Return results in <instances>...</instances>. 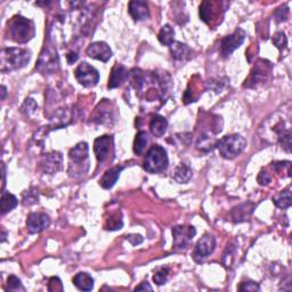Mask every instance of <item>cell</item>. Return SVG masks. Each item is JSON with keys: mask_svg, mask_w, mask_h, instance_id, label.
<instances>
[{"mask_svg": "<svg viewBox=\"0 0 292 292\" xmlns=\"http://www.w3.org/2000/svg\"><path fill=\"white\" fill-rule=\"evenodd\" d=\"M8 31L10 37L19 44H27L35 37V24L31 20L16 15L8 22Z\"/></svg>", "mask_w": 292, "mask_h": 292, "instance_id": "2", "label": "cell"}, {"mask_svg": "<svg viewBox=\"0 0 292 292\" xmlns=\"http://www.w3.org/2000/svg\"><path fill=\"white\" fill-rule=\"evenodd\" d=\"M255 208H256V206L250 202L243 203V205L235 207V208L232 210L233 221H234L235 223H242V222L248 221V218L250 217Z\"/></svg>", "mask_w": 292, "mask_h": 292, "instance_id": "19", "label": "cell"}, {"mask_svg": "<svg viewBox=\"0 0 292 292\" xmlns=\"http://www.w3.org/2000/svg\"><path fill=\"white\" fill-rule=\"evenodd\" d=\"M168 276H169V268L159 267L155 269L154 275H153V281L158 285H163V284H166V282L168 281Z\"/></svg>", "mask_w": 292, "mask_h": 292, "instance_id": "30", "label": "cell"}, {"mask_svg": "<svg viewBox=\"0 0 292 292\" xmlns=\"http://www.w3.org/2000/svg\"><path fill=\"white\" fill-rule=\"evenodd\" d=\"M36 69L42 74H49L58 69V57L56 50L45 45Z\"/></svg>", "mask_w": 292, "mask_h": 292, "instance_id": "8", "label": "cell"}, {"mask_svg": "<svg viewBox=\"0 0 292 292\" xmlns=\"http://www.w3.org/2000/svg\"><path fill=\"white\" fill-rule=\"evenodd\" d=\"M31 60V52L25 48H4L0 55L2 72H12L23 69Z\"/></svg>", "mask_w": 292, "mask_h": 292, "instance_id": "1", "label": "cell"}, {"mask_svg": "<svg viewBox=\"0 0 292 292\" xmlns=\"http://www.w3.org/2000/svg\"><path fill=\"white\" fill-rule=\"evenodd\" d=\"M273 42H274V45L278 48V50H280V53L283 54V52L286 49V46H287V39H286L285 33L284 32L275 33V36L273 37Z\"/></svg>", "mask_w": 292, "mask_h": 292, "instance_id": "31", "label": "cell"}, {"mask_svg": "<svg viewBox=\"0 0 292 292\" xmlns=\"http://www.w3.org/2000/svg\"><path fill=\"white\" fill-rule=\"evenodd\" d=\"M240 291H259L260 287L258 285V283L252 282V281H248V282H243L242 284L239 286Z\"/></svg>", "mask_w": 292, "mask_h": 292, "instance_id": "34", "label": "cell"}, {"mask_svg": "<svg viewBox=\"0 0 292 292\" xmlns=\"http://www.w3.org/2000/svg\"><path fill=\"white\" fill-rule=\"evenodd\" d=\"M50 225V218L44 213H32L27 219V227L29 233L37 234L46 230Z\"/></svg>", "mask_w": 292, "mask_h": 292, "instance_id": "12", "label": "cell"}, {"mask_svg": "<svg viewBox=\"0 0 292 292\" xmlns=\"http://www.w3.org/2000/svg\"><path fill=\"white\" fill-rule=\"evenodd\" d=\"M38 200H39V198H38V193L37 192L32 191V189H30V191L24 192V194H23V203H24L25 206L35 205L36 202H38Z\"/></svg>", "mask_w": 292, "mask_h": 292, "instance_id": "33", "label": "cell"}, {"mask_svg": "<svg viewBox=\"0 0 292 292\" xmlns=\"http://www.w3.org/2000/svg\"><path fill=\"white\" fill-rule=\"evenodd\" d=\"M147 144H149V136H147V133L146 131H139L136 135V138H135L134 143L135 154L142 155L144 153V151L146 150Z\"/></svg>", "mask_w": 292, "mask_h": 292, "instance_id": "28", "label": "cell"}, {"mask_svg": "<svg viewBox=\"0 0 292 292\" xmlns=\"http://www.w3.org/2000/svg\"><path fill=\"white\" fill-rule=\"evenodd\" d=\"M158 39L162 45L169 46V47H170V46L173 44V39H175V30H173V28L171 27V25H169V24L163 25V27L161 28V30H160L159 32Z\"/></svg>", "mask_w": 292, "mask_h": 292, "instance_id": "26", "label": "cell"}, {"mask_svg": "<svg viewBox=\"0 0 292 292\" xmlns=\"http://www.w3.org/2000/svg\"><path fill=\"white\" fill-rule=\"evenodd\" d=\"M57 285H60V286H63L62 285V282H61V280L58 277H52L49 280V285H48V290L49 291H58V289H57Z\"/></svg>", "mask_w": 292, "mask_h": 292, "instance_id": "38", "label": "cell"}, {"mask_svg": "<svg viewBox=\"0 0 292 292\" xmlns=\"http://www.w3.org/2000/svg\"><path fill=\"white\" fill-rule=\"evenodd\" d=\"M113 151V138L109 135H104L95 139L94 142V152L97 161L103 163L105 160L109 159L110 154Z\"/></svg>", "mask_w": 292, "mask_h": 292, "instance_id": "10", "label": "cell"}, {"mask_svg": "<svg viewBox=\"0 0 292 292\" xmlns=\"http://www.w3.org/2000/svg\"><path fill=\"white\" fill-rule=\"evenodd\" d=\"M66 60H67V63H69V64H73V63L77 62V60H78V55L75 53L71 52L66 55Z\"/></svg>", "mask_w": 292, "mask_h": 292, "instance_id": "40", "label": "cell"}, {"mask_svg": "<svg viewBox=\"0 0 292 292\" xmlns=\"http://www.w3.org/2000/svg\"><path fill=\"white\" fill-rule=\"evenodd\" d=\"M215 247H216L215 236L211 234H205L198 241L196 249H194V258L199 257L200 259L207 258L214 252Z\"/></svg>", "mask_w": 292, "mask_h": 292, "instance_id": "13", "label": "cell"}, {"mask_svg": "<svg viewBox=\"0 0 292 292\" xmlns=\"http://www.w3.org/2000/svg\"><path fill=\"white\" fill-rule=\"evenodd\" d=\"M62 155L58 152H52V153L45 154L44 158L41 159L40 166L42 168V171L46 173H53L57 172L62 167Z\"/></svg>", "mask_w": 292, "mask_h": 292, "instance_id": "14", "label": "cell"}, {"mask_svg": "<svg viewBox=\"0 0 292 292\" xmlns=\"http://www.w3.org/2000/svg\"><path fill=\"white\" fill-rule=\"evenodd\" d=\"M88 153H89V147L88 144L84 142H80L75 145L73 149H71L69 152V158L74 166H80L83 161H87Z\"/></svg>", "mask_w": 292, "mask_h": 292, "instance_id": "17", "label": "cell"}, {"mask_svg": "<svg viewBox=\"0 0 292 292\" xmlns=\"http://www.w3.org/2000/svg\"><path fill=\"white\" fill-rule=\"evenodd\" d=\"M247 147V141L239 134L227 135L217 142V149L224 159L232 160L239 156Z\"/></svg>", "mask_w": 292, "mask_h": 292, "instance_id": "3", "label": "cell"}, {"mask_svg": "<svg viewBox=\"0 0 292 292\" xmlns=\"http://www.w3.org/2000/svg\"><path fill=\"white\" fill-rule=\"evenodd\" d=\"M193 171L192 168L188 166L187 163L181 162L178 166L175 168V171H173V178L179 184H186L188 183L189 179L192 178Z\"/></svg>", "mask_w": 292, "mask_h": 292, "instance_id": "23", "label": "cell"}, {"mask_svg": "<svg viewBox=\"0 0 292 292\" xmlns=\"http://www.w3.org/2000/svg\"><path fill=\"white\" fill-rule=\"evenodd\" d=\"M86 54L91 58L107 63L112 57V50L110 46L104 41L92 42L86 49Z\"/></svg>", "mask_w": 292, "mask_h": 292, "instance_id": "11", "label": "cell"}, {"mask_svg": "<svg viewBox=\"0 0 292 292\" xmlns=\"http://www.w3.org/2000/svg\"><path fill=\"white\" fill-rule=\"evenodd\" d=\"M124 226V222H122V215L120 211L116 214H112L105 224V230L108 231H118L121 230Z\"/></svg>", "mask_w": 292, "mask_h": 292, "instance_id": "29", "label": "cell"}, {"mask_svg": "<svg viewBox=\"0 0 292 292\" xmlns=\"http://www.w3.org/2000/svg\"><path fill=\"white\" fill-rule=\"evenodd\" d=\"M122 169H124V167H113L111 169H109V170L104 173V176L102 177V179L100 181L102 187L105 189L112 188L113 186L116 185L118 178H119Z\"/></svg>", "mask_w": 292, "mask_h": 292, "instance_id": "21", "label": "cell"}, {"mask_svg": "<svg viewBox=\"0 0 292 292\" xmlns=\"http://www.w3.org/2000/svg\"><path fill=\"white\" fill-rule=\"evenodd\" d=\"M274 205L277 207V208L281 209H287L291 207V188L287 187L284 191H282L277 197H275L273 199Z\"/></svg>", "mask_w": 292, "mask_h": 292, "instance_id": "27", "label": "cell"}, {"mask_svg": "<svg viewBox=\"0 0 292 292\" xmlns=\"http://www.w3.org/2000/svg\"><path fill=\"white\" fill-rule=\"evenodd\" d=\"M128 12L135 21H144L150 18V10L145 2L133 0L128 5Z\"/></svg>", "mask_w": 292, "mask_h": 292, "instance_id": "15", "label": "cell"}, {"mask_svg": "<svg viewBox=\"0 0 292 292\" xmlns=\"http://www.w3.org/2000/svg\"><path fill=\"white\" fill-rule=\"evenodd\" d=\"M257 179H258V183L262 186H265V185H268L270 181H272V177L269 176V173L266 170H261L259 172V175H258Z\"/></svg>", "mask_w": 292, "mask_h": 292, "instance_id": "35", "label": "cell"}, {"mask_svg": "<svg viewBox=\"0 0 292 292\" xmlns=\"http://www.w3.org/2000/svg\"><path fill=\"white\" fill-rule=\"evenodd\" d=\"M73 284L82 291H91L94 289V278L88 273H78L73 277Z\"/></svg>", "mask_w": 292, "mask_h": 292, "instance_id": "24", "label": "cell"}, {"mask_svg": "<svg viewBox=\"0 0 292 292\" xmlns=\"http://www.w3.org/2000/svg\"><path fill=\"white\" fill-rule=\"evenodd\" d=\"M245 39V32L242 29H238L234 33L223 38L221 40V54L223 57H228L230 55L238 49L243 44Z\"/></svg>", "mask_w": 292, "mask_h": 292, "instance_id": "9", "label": "cell"}, {"mask_svg": "<svg viewBox=\"0 0 292 292\" xmlns=\"http://www.w3.org/2000/svg\"><path fill=\"white\" fill-rule=\"evenodd\" d=\"M6 94H7V89L5 86H2V100L4 101L6 99Z\"/></svg>", "mask_w": 292, "mask_h": 292, "instance_id": "42", "label": "cell"}, {"mask_svg": "<svg viewBox=\"0 0 292 292\" xmlns=\"http://www.w3.org/2000/svg\"><path fill=\"white\" fill-rule=\"evenodd\" d=\"M169 160L167 151L160 145H153L147 151L143 167L147 172L159 173L166 170L168 168Z\"/></svg>", "mask_w": 292, "mask_h": 292, "instance_id": "4", "label": "cell"}, {"mask_svg": "<svg viewBox=\"0 0 292 292\" xmlns=\"http://www.w3.org/2000/svg\"><path fill=\"white\" fill-rule=\"evenodd\" d=\"M146 290H149V291L153 290V287H152L147 282H143L141 283V284L135 287V291H146Z\"/></svg>", "mask_w": 292, "mask_h": 292, "instance_id": "39", "label": "cell"}, {"mask_svg": "<svg viewBox=\"0 0 292 292\" xmlns=\"http://www.w3.org/2000/svg\"><path fill=\"white\" fill-rule=\"evenodd\" d=\"M270 73H272V64L267 61L259 60L252 69L249 78L245 80L243 87L256 88L260 84H264L266 81H268Z\"/></svg>", "mask_w": 292, "mask_h": 292, "instance_id": "5", "label": "cell"}, {"mask_svg": "<svg viewBox=\"0 0 292 292\" xmlns=\"http://www.w3.org/2000/svg\"><path fill=\"white\" fill-rule=\"evenodd\" d=\"M18 198L8 192H3L2 201H0V210H2V215H5L10 213L13 209L16 208L18 206Z\"/></svg>", "mask_w": 292, "mask_h": 292, "instance_id": "25", "label": "cell"}, {"mask_svg": "<svg viewBox=\"0 0 292 292\" xmlns=\"http://www.w3.org/2000/svg\"><path fill=\"white\" fill-rule=\"evenodd\" d=\"M126 239L133 245H138L143 242V236L139 234H129L126 236Z\"/></svg>", "mask_w": 292, "mask_h": 292, "instance_id": "37", "label": "cell"}, {"mask_svg": "<svg viewBox=\"0 0 292 292\" xmlns=\"http://www.w3.org/2000/svg\"><path fill=\"white\" fill-rule=\"evenodd\" d=\"M219 4L214 3V2H203L200 5V11H199V14H200V19L203 22L211 24L217 18V15L219 14L218 10Z\"/></svg>", "mask_w": 292, "mask_h": 292, "instance_id": "16", "label": "cell"}, {"mask_svg": "<svg viewBox=\"0 0 292 292\" xmlns=\"http://www.w3.org/2000/svg\"><path fill=\"white\" fill-rule=\"evenodd\" d=\"M170 54L172 58L177 61H186L191 57L192 50L187 45L181 44L179 41H173V44L170 46Z\"/></svg>", "mask_w": 292, "mask_h": 292, "instance_id": "20", "label": "cell"}, {"mask_svg": "<svg viewBox=\"0 0 292 292\" xmlns=\"http://www.w3.org/2000/svg\"><path fill=\"white\" fill-rule=\"evenodd\" d=\"M287 13H289V11H287L286 7L284 8L281 7V8H278V10H276V12H275V18H276L277 22H283V21H285Z\"/></svg>", "mask_w": 292, "mask_h": 292, "instance_id": "36", "label": "cell"}, {"mask_svg": "<svg viewBox=\"0 0 292 292\" xmlns=\"http://www.w3.org/2000/svg\"><path fill=\"white\" fill-rule=\"evenodd\" d=\"M197 234L196 228L191 225H179L172 228L173 236V249L176 251L185 250L188 247L191 241Z\"/></svg>", "mask_w": 292, "mask_h": 292, "instance_id": "6", "label": "cell"}, {"mask_svg": "<svg viewBox=\"0 0 292 292\" xmlns=\"http://www.w3.org/2000/svg\"><path fill=\"white\" fill-rule=\"evenodd\" d=\"M75 79L78 80L80 84L83 87L90 88L95 87L100 81V73L94 66L88 64V63L83 62L80 64L74 72Z\"/></svg>", "mask_w": 292, "mask_h": 292, "instance_id": "7", "label": "cell"}, {"mask_svg": "<svg viewBox=\"0 0 292 292\" xmlns=\"http://www.w3.org/2000/svg\"><path fill=\"white\" fill-rule=\"evenodd\" d=\"M127 79H128V71L126 70V67L124 65L117 64L113 67L111 75H110L108 87L110 88V89L118 88L119 86H121V83Z\"/></svg>", "mask_w": 292, "mask_h": 292, "instance_id": "18", "label": "cell"}, {"mask_svg": "<svg viewBox=\"0 0 292 292\" xmlns=\"http://www.w3.org/2000/svg\"><path fill=\"white\" fill-rule=\"evenodd\" d=\"M2 232H3V235H2V242H5L6 236H7V233H6L5 230H4V228H2Z\"/></svg>", "mask_w": 292, "mask_h": 292, "instance_id": "43", "label": "cell"}, {"mask_svg": "<svg viewBox=\"0 0 292 292\" xmlns=\"http://www.w3.org/2000/svg\"><path fill=\"white\" fill-rule=\"evenodd\" d=\"M7 290L11 291H25V287L22 285V282L15 275H11L7 280Z\"/></svg>", "mask_w": 292, "mask_h": 292, "instance_id": "32", "label": "cell"}, {"mask_svg": "<svg viewBox=\"0 0 292 292\" xmlns=\"http://www.w3.org/2000/svg\"><path fill=\"white\" fill-rule=\"evenodd\" d=\"M2 168H3V192H4V188H5V181H6V168H5V163L2 164Z\"/></svg>", "mask_w": 292, "mask_h": 292, "instance_id": "41", "label": "cell"}, {"mask_svg": "<svg viewBox=\"0 0 292 292\" xmlns=\"http://www.w3.org/2000/svg\"><path fill=\"white\" fill-rule=\"evenodd\" d=\"M167 127L168 122L166 120V118L162 116H158V114L152 117V119L150 121V130L155 137L163 136L167 130Z\"/></svg>", "mask_w": 292, "mask_h": 292, "instance_id": "22", "label": "cell"}]
</instances>
